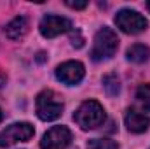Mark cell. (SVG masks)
Masks as SVG:
<instances>
[{
    "label": "cell",
    "mask_w": 150,
    "mask_h": 149,
    "mask_svg": "<svg viewBox=\"0 0 150 149\" xmlns=\"http://www.w3.org/2000/svg\"><path fill=\"white\" fill-rule=\"evenodd\" d=\"M105 117L107 116H105L103 105L96 100H86L84 104H80V107L74 114V121L82 130H93L101 126Z\"/></svg>",
    "instance_id": "cell-1"
},
{
    "label": "cell",
    "mask_w": 150,
    "mask_h": 149,
    "mask_svg": "<svg viewBox=\"0 0 150 149\" xmlns=\"http://www.w3.org/2000/svg\"><path fill=\"white\" fill-rule=\"evenodd\" d=\"M63 107H65L63 100L52 90H44L42 93H38L37 102H35V109H37V116L42 121L58 119L63 114Z\"/></svg>",
    "instance_id": "cell-3"
},
{
    "label": "cell",
    "mask_w": 150,
    "mask_h": 149,
    "mask_svg": "<svg viewBox=\"0 0 150 149\" xmlns=\"http://www.w3.org/2000/svg\"><path fill=\"white\" fill-rule=\"evenodd\" d=\"M2 117H4V114H2V111H0V121H2Z\"/></svg>",
    "instance_id": "cell-16"
},
{
    "label": "cell",
    "mask_w": 150,
    "mask_h": 149,
    "mask_svg": "<svg viewBox=\"0 0 150 149\" xmlns=\"http://www.w3.org/2000/svg\"><path fill=\"white\" fill-rule=\"evenodd\" d=\"M40 34L47 39H54L61 34H67L72 30V21L68 18L63 16H56V14H47L42 18L40 21Z\"/></svg>",
    "instance_id": "cell-7"
},
{
    "label": "cell",
    "mask_w": 150,
    "mask_h": 149,
    "mask_svg": "<svg viewBox=\"0 0 150 149\" xmlns=\"http://www.w3.org/2000/svg\"><path fill=\"white\" fill-rule=\"evenodd\" d=\"M35 130L30 123H14L0 132V148H9L18 142H26L33 137Z\"/></svg>",
    "instance_id": "cell-5"
},
{
    "label": "cell",
    "mask_w": 150,
    "mask_h": 149,
    "mask_svg": "<svg viewBox=\"0 0 150 149\" xmlns=\"http://www.w3.org/2000/svg\"><path fill=\"white\" fill-rule=\"evenodd\" d=\"M103 88H105V91H107L110 97H115V95L120 91V81H119L117 74L105 75V77H103Z\"/></svg>",
    "instance_id": "cell-12"
},
{
    "label": "cell",
    "mask_w": 150,
    "mask_h": 149,
    "mask_svg": "<svg viewBox=\"0 0 150 149\" xmlns=\"http://www.w3.org/2000/svg\"><path fill=\"white\" fill-rule=\"evenodd\" d=\"M87 149H119V146L112 139H91L87 142Z\"/></svg>",
    "instance_id": "cell-14"
},
{
    "label": "cell",
    "mask_w": 150,
    "mask_h": 149,
    "mask_svg": "<svg viewBox=\"0 0 150 149\" xmlns=\"http://www.w3.org/2000/svg\"><path fill=\"white\" fill-rule=\"evenodd\" d=\"M115 25L124 34H131V35L142 34L149 27L147 19L138 11H133V9H122V11H119L117 16H115Z\"/></svg>",
    "instance_id": "cell-4"
},
{
    "label": "cell",
    "mask_w": 150,
    "mask_h": 149,
    "mask_svg": "<svg viewBox=\"0 0 150 149\" xmlns=\"http://www.w3.org/2000/svg\"><path fill=\"white\" fill-rule=\"evenodd\" d=\"M119 47V37L112 28L103 27L96 35H94V44L91 49V58L94 62H101V60H108L117 53Z\"/></svg>",
    "instance_id": "cell-2"
},
{
    "label": "cell",
    "mask_w": 150,
    "mask_h": 149,
    "mask_svg": "<svg viewBox=\"0 0 150 149\" xmlns=\"http://www.w3.org/2000/svg\"><path fill=\"white\" fill-rule=\"evenodd\" d=\"M136 98H138V104L142 105V109L150 112V84H142L136 90Z\"/></svg>",
    "instance_id": "cell-13"
},
{
    "label": "cell",
    "mask_w": 150,
    "mask_h": 149,
    "mask_svg": "<svg viewBox=\"0 0 150 149\" xmlns=\"http://www.w3.org/2000/svg\"><path fill=\"white\" fill-rule=\"evenodd\" d=\"M67 5L72 7V9H84V7H87V2H72V0H68Z\"/></svg>",
    "instance_id": "cell-15"
},
{
    "label": "cell",
    "mask_w": 150,
    "mask_h": 149,
    "mask_svg": "<svg viewBox=\"0 0 150 149\" xmlns=\"http://www.w3.org/2000/svg\"><path fill=\"white\" fill-rule=\"evenodd\" d=\"M28 28H30L28 19L25 16H18L5 27V35L11 40H19L28 34Z\"/></svg>",
    "instance_id": "cell-10"
},
{
    "label": "cell",
    "mask_w": 150,
    "mask_h": 149,
    "mask_svg": "<svg viewBox=\"0 0 150 149\" xmlns=\"http://www.w3.org/2000/svg\"><path fill=\"white\" fill-rule=\"evenodd\" d=\"M72 142V132L67 126H52L40 140V149H67Z\"/></svg>",
    "instance_id": "cell-6"
},
{
    "label": "cell",
    "mask_w": 150,
    "mask_h": 149,
    "mask_svg": "<svg viewBox=\"0 0 150 149\" xmlns=\"http://www.w3.org/2000/svg\"><path fill=\"white\" fill-rule=\"evenodd\" d=\"M84 65L80 62H65L56 69V77L58 81H61L63 84L68 86H75L84 79Z\"/></svg>",
    "instance_id": "cell-8"
},
{
    "label": "cell",
    "mask_w": 150,
    "mask_h": 149,
    "mask_svg": "<svg viewBox=\"0 0 150 149\" xmlns=\"http://www.w3.org/2000/svg\"><path fill=\"white\" fill-rule=\"evenodd\" d=\"M124 123H126V128L133 133H143L150 126L149 116H145L143 112L138 111H127L126 117H124Z\"/></svg>",
    "instance_id": "cell-9"
},
{
    "label": "cell",
    "mask_w": 150,
    "mask_h": 149,
    "mask_svg": "<svg viewBox=\"0 0 150 149\" xmlns=\"http://www.w3.org/2000/svg\"><path fill=\"white\" fill-rule=\"evenodd\" d=\"M126 58L133 63H143L150 58V49L145 44H134L127 49L126 53Z\"/></svg>",
    "instance_id": "cell-11"
},
{
    "label": "cell",
    "mask_w": 150,
    "mask_h": 149,
    "mask_svg": "<svg viewBox=\"0 0 150 149\" xmlns=\"http://www.w3.org/2000/svg\"><path fill=\"white\" fill-rule=\"evenodd\" d=\"M147 7H149V11H150V2H147Z\"/></svg>",
    "instance_id": "cell-17"
}]
</instances>
